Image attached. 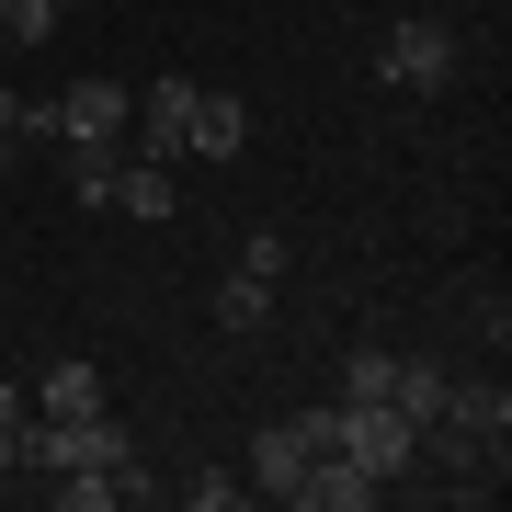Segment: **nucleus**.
Wrapping results in <instances>:
<instances>
[{
    "label": "nucleus",
    "mask_w": 512,
    "mask_h": 512,
    "mask_svg": "<svg viewBox=\"0 0 512 512\" xmlns=\"http://www.w3.org/2000/svg\"><path fill=\"white\" fill-rule=\"evenodd\" d=\"M23 467H35V478H80V467L126 478V467H137V433L114 421V399L80 410V421H23Z\"/></svg>",
    "instance_id": "nucleus-1"
},
{
    "label": "nucleus",
    "mask_w": 512,
    "mask_h": 512,
    "mask_svg": "<svg viewBox=\"0 0 512 512\" xmlns=\"http://www.w3.org/2000/svg\"><path fill=\"white\" fill-rule=\"evenodd\" d=\"M126 114H137L126 80H69L57 103H23V137H46V148H126Z\"/></svg>",
    "instance_id": "nucleus-2"
},
{
    "label": "nucleus",
    "mask_w": 512,
    "mask_h": 512,
    "mask_svg": "<svg viewBox=\"0 0 512 512\" xmlns=\"http://www.w3.org/2000/svg\"><path fill=\"white\" fill-rule=\"evenodd\" d=\"M456 23H433V12H399L387 23V46H376V80L387 92H410V103H433V92H456Z\"/></svg>",
    "instance_id": "nucleus-3"
},
{
    "label": "nucleus",
    "mask_w": 512,
    "mask_h": 512,
    "mask_svg": "<svg viewBox=\"0 0 512 512\" xmlns=\"http://www.w3.org/2000/svg\"><path fill=\"white\" fill-rule=\"evenodd\" d=\"M330 433H342V456L365 467L376 490H387V478H410V467H421V433L399 421V399H330Z\"/></svg>",
    "instance_id": "nucleus-4"
},
{
    "label": "nucleus",
    "mask_w": 512,
    "mask_h": 512,
    "mask_svg": "<svg viewBox=\"0 0 512 512\" xmlns=\"http://www.w3.org/2000/svg\"><path fill=\"white\" fill-rule=\"evenodd\" d=\"M126 148H137V160H194V80H183V69L137 92V114H126Z\"/></svg>",
    "instance_id": "nucleus-5"
},
{
    "label": "nucleus",
    "mask_w": 512,
    "mask_h": 512,
    "mask_svg": "<svg viewBox=\"0 0 512 512\" xmlns=\"http://www.w3.org/2000/svg\"><path fill=\"white\" fill-rule=\"evenodd\" d=\"M239 478H251V501H285L296 512V490H308V433H296V410L251 433V467H239Z\"/></svg>",
    "instance_id": "nucleus-6"
},
{
    "label": "nucleus",
    "mask_w": 512,
    "mask_h": 512,
    "mask_svg": "<svg viewBox=\"0 0 512 512\" xmlns=\"http://www.w3.org/2000/svg\"><path fill=\"white\" fill-rule=\"evenodd\" d=\"M80 410H103V365L92 353H57L35 376V421H80Z\"/></svg>",
    "instance_id": "nucleus-7"
},
{
    "label": "nucleus",
    "mask_w": 512,
    "mask_h": 512,
    "mask_svg": "<svg viewBox=\"0 0 512 512\" xmlns=\"http://www.w3.org/2000/svg\"><path fill=\"white\" fill-rule=\"evenodd\" d=\"M365 501H376V478L353 467L342 444H319V456H308V490H296V512H365Z\"/></svg>",
    "instance_id": "nucleus-8"
},
{
    "label": "nucleus",
    "mask_w": 512,
    "mask_h": 512,
    "mask_svg": "<svg viewBox=\"0 0 512 512\" xmlns=\"http://www.w3.org/2000/svg\"><path fill=\"white\" fill-rule=\"evenodd\" d=\"M387 399H399V421L433 444V433H444V399H456V376H444V365H387Z\"/></svg>",
    "instance_id": "nucleus-9"
},
{
    "label": "nucleus",
    "mask_w": 512,
    "mask_h": 512,
    "mask_svg": "<svg viewBox=\"0 0 512 512\" xmlns=\"http://www.w3.org/2000/svg\"><path fill=\"white\" fill-rule=\"evenodd\" d=\"M114 205H126L137 228H160V217H183V194H171V160H137V148H126V171H114Z\"/></svg>",
    "instance_id": "nucleus-10"
},
{
    "label": "nucleus",
    "mask_w": 512,
    "mask_h": 512,
    "mask_svg": "<svg viewBox=\"0 0 512 512\" xmlns=\"http://www.w3.org/2000/svg\"><path fill=\"white\" fill-rule=\"evenodd\" d=\"M262 319H274V274H262V262H228V285H217V330H228V342H251Z\"/></svg>",
    "instance_id": "nucleus-11"
},
{
    "label": "nucleus",
    "mask_w": 512,
    "mask_h": 512,
    "mask_svg": "<svg viewBox=\"0 0 512 512\" xmlns=\"http://www.w3.org/2000/svg\"><path fill=\"white\" fill-rule=\"evenodd\" d=\"M239 148H251V103H228V92H194V160H239Z\"/></svg>",
    "instance_id": "nucleus-12"
},
{
    "label": "nucleus",
    "mask_w": 512,
    "mask_h": 512,
    "mask_svg": "<svg viewBox=\"0 0 512 512\" xmlns=\"http://www.w3.org/2000/svg\"><path fill=\"white\" fill-rule=\"evenodd\" d=\"M137 490H148L137 467H126V478H103V467H80V478H46V501H57V512H114V501H137Z\"/></svg>",
    "instance_id": "nucleus-13"
},
{
    "label": "nucleus",
    "mask_w": 512,
    "mask_h": 512,
    "mask_svg": "<svg viewBox=\"0 0 512 512\" xmlns=\"http://www.w3.org/2000/svg\"><path fill=\"white\" fill-rule=\"evenodd\" d=\"M69 160V194L80 205H114V171H126V148H57Z\"/></svg>",
    "instance_id": "nucleus-14"
},
{
    "label": "nucleus",
    "mask_w": 512,
    "mask_h": 512,
    "mask_svg": "<svg viewBox=\"0 0 512 512\" xmlns=\"http://www.w3.org/2000/svg\"><path fill=\"white\" fill-rule=\"evenodd\" d=\"M57 23H69L57 0H0V46H46Z\"/></svg>",
    "instance_id": "nucleus-15"
},
{
    "label": "nucleus",
    "mask_w": 512,
    "mask_h": 512,
    "mask_svg": "<svg viewBox=\"0 0 512 512\" xmlns=\"http://www.w3.org/2000/svg\"><path fill=\"white\" fill-rule=\"evenodd\" d=\"M387 365H399V353H376V342L342 353V399H387Z\"/></svg>",
    "instance_id": "nucleus-16"
},
{
    "label": "nucleus",
    "mask_w": 512,
    "mask_h": 512,
    "mask_svg": "<svg viewBox=\"0 0 512 512\" xmlns=\"http://www.w3.org/2000/svg\"><path fill=\"white\" fill-rule=\"evenodd\" d=\"M183 501H194V512H239V501H251V478H228V467H205V478H194Z\"/></svg>",
    "instance_id": "nucleus-17"
},
{
    "label": "nucleus",
    "mask_w": 512,
    "mask_h": 512,
    "mask_svg": "<svg viewBox=\"0 0 512 512\" xmlns=\"http://www.w3.org/2000/svg\"><path fill=\"white\" fill-rule=\"evenodd\" d=\"M239 262H262V274L285 285V262H296V239H285V228H251V239H239Z\"/></svg>",
    "instance_id": "nucleus-18"
},
{
    "label": "nucleus",
    "mask_w": 512,
    "mask_h": 512,
    "mask_svg": "<svg viewBox=\"0 0 512 512\" xmlns=\"http://www.w3.org/2000/svg\"><path fill=\"white\" fill-rule=\"evenodd\" d=\"M12 148H23V92L0 80V160H12Z\"/></svg>",
    "instance_id": "nucleus-19"
},
{
    "label": "nucleus",
    "mask_w": 512,
    "mask_h": 512,
    "mask_svg": "<svg viewBox=\"0 0 512 512\" xmlns=\"http://www.w3.org/2000/svg\"><path fill=\"white\" fill-rule=\"evenodd\" d=\"M57 12H92V0H57Z\"/></svg>",
    "instance_id": "nucleus-20"
},
{
    "label": "nucleus",
    "mask_w": 512,
    "mask_h": 512,
    "mask_svg": "<svg viewBox=\"0 0 512 512\" xmlns=\"http://www.w3.org/2000/svg\"><path fill=\"white\" fill-rule=\"evenodd\" d=\"M0 80H12V46H0Z\"/></svg>",
    "instance_id": "nucleus-21"
}]
</instances>
